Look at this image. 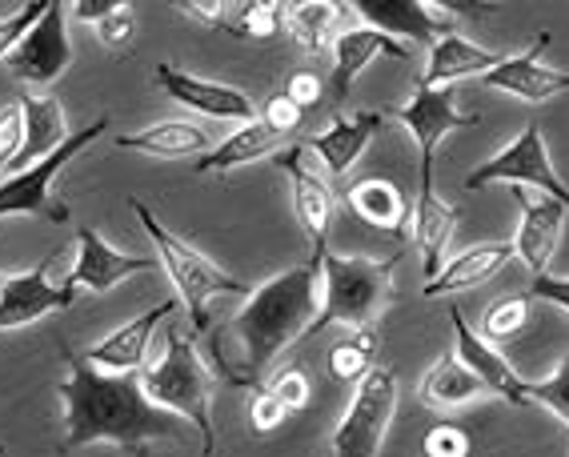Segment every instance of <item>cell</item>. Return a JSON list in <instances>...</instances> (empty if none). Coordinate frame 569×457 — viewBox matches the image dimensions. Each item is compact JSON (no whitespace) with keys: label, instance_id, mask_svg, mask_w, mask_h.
Masks as SVG:
<instances>
[{"label":"cell","instance_id":"6da1fadb","mask_svg":"<svg viewBox=\"0 0 569 457\" xmlns=\"http://www.w3.org/2000/svg\"><path fill=\"white\" fill-rule=\"evenodd\" d=\"M69 377L61 381V401H64V434H61V454L84 446H121L129 454L144 457L149 441H181L184 421L173 414L157 409L144 397L141 374H104L92 369L84 357H77L69 346L61 349Z\"/></svg>","mask_w":569,"mask_h":457},{"label":"cell","instance_id":"7a4b0ae2","mask_svg":"<svg viewBox=\"0 0 569 457\" xmlns=\"http://www.w3.org/2000/svg\"><path fill=\"white\" fill-rule=\"evenodd\" d=\"M317 314H321V257L257 285L233 317V337L241 346L233 389H261L269 366L297 337L313 329Z\"/></svg>","mask_w":569,"mask_h":457},{"label":"cell","instance_id":"3957f363","mask_svg":"<svg viewBox=\"0 0 569 457\" xmlns=\"http://www.w3.org/2000/svg\"><path fill=\"white\" fill-rule=\"evenodd\" d=\"M144 397L164 414L181 417L184 426H193L201 434V457L217 454V429H213V394H217V369L204 366L201 349L193 346V337L169 329L164 334V354L153 366L141 369Z\"/></svg>","mask_w":569,"mask_h":457},{"label":"cell","instance_id":"277c9868","mask_svg":"<svg viewBox=\"0 0 569 457\" xmlns=\"http://www.w3.org/2000/svg\"><path fill=\"white\" fill-rule=\"evenodd\" d=\"M397 257L373 261V257H341L321 254V314L313 321V334L329 326H346L349 334L377 329L393 297Z\"/></svg>","mask_w":569,"mask_h":457},{"label":"cell","instance_id":"5b68a950","mask_svg":"<svg viewBox=\"0 0 569 457\" xmlns=\"http://www.w3.org/2000/svg\"><path fill=\"white\" fill-rule=\"evenodd\" d=\"M129 205L137 209V221H141V229L149 234V241H153L157 265H161L164 277L173 281L177 301L189 309L193 334H209V305H213V297H229V294L249 297V294H253L244 281H237L233 274H224L217 261H209L197 245H189L184 237H177L173 229H164V225L153 217V209H149L144 201H137V197H132Z\"/></svg>","mask_w":569,"mask_h":457},{"label":"cell","instance_id":"8992f818","mask_svg":"<svg viewBox=\"0 0 569 457\" xmlns=\"http://www.w3.org/2000/svg\"><path fill=\"white\" fill-rule=\"evenodd\" d=\"M489 185H509V189H533V193H546L553 201H561L569 209V185L561 181V173L549 161L546 137H541V125H526V129L498 149L489 161H481L473 173L466 177L469 193H481Z\"/></svg>","mask_w":569,"mask_h":457},{"label":"cell","instance_id":"52a82bcc","mask_svg":"<svg viewBox=\"0 0 569 457\" xmlns=\"http://www.w3.org/2000/svg\"><path fill=\"white\" fill-rule=\"evenodd\" d=\"M397 374L389 366H373L357 381L349 409L333 434V457H377L397 417Z\"/></svg>","mask_w":569,"mask_h":457},{"label":"cell","instance_id":"ba28073f","mask_svg":"<svg viewBox=\"0 0 569 457\" xmlns=\"http://www.w3.org/2000/svg\"><path fill=\"white\" fill-rule=\"evenodd\" d=\"M101 132H109V117H97V121L84 125L81 132H72L69 141L52 152V157H44L41 165H32L24 173L4 177V181H0V221H4V217H44V221H52V225L69 221L72 217L69 209L52 201V177L61 173L77 152H84V145L97 141Z\"/></svg>","mask_w":569,"mask_h":457},{"label":"cell","instance_id":"9c48e42d","mask_svg":"<svg viewBox=\"0 0 569 457\" xmlns=\"http://www.w3.org/2000/svg\"><path fill=\"white\" fill-rule=\"evenodd\" d=\"M386 117L401 121L413 132L417 152H421V181H433V152L446 141L449 132L473 129L478 125V112H461L453 89H413L406 105L389 109Z\"/></svg>","mask_w":569,"mask_h":457},{"label":"cell","instance_id":"30bf717a","mask_svg":"<svg viewBox=\"0 0 569 457\" xmlns=\"http://www.w3.org/2000/svg\"><path fill=\"white\" fill-rule=\"evenodd\" d=\"M277 165L289 177V197H293V213L297 225L306 229L309 245H313V257L326 254L329 245V225H333V189H329L321 165H313L306 141H293L289 149L277 152Z\"/></svg>","mask_w":569,"mask_h":457},{"label":"cell","instance_id":"8fae6325","mask_svg":"<svg viewBox=\"0 0 569 457\" xmlns=\"http://www.w3.org/2000/svg\"><path fill=\"white\" fill-rule=\"evenodd\" d=\"M9 72L24 85H52L72 64V41H69V4L49 0V9L32 32L12 49Z\"/></svg>","mask_w":569,"mask_h":457},{"label":"cell","instance_id":"7c38bea8","mask_svg":"<svg viewBox=\"0 0 569 457\" xmlns=\"http://www.w3.org/2000/svg\"><path fill=\"white\" fill-rule=\"evenodd\" d=\"M52 261H57V254H49L41 265H32L29 274L4 277V285H0V334L37 326L49 314H64L77 301L72 285H52Z\"/></svg>","mask_w":569,"mask_h":457},{"label":"cell","instance_id":"4fadbf2b","mask_svg":"<svg viewBox=\"0 0 569 457\" xmlns=\"http://www.w3.org/2000/svg\"><path fill=\"white\" fill-rule=\"evenodd\" d=\"M153 77H157V89H161L164 97H173V101L189 112H201V117H213V121H237V125H249L257 117L253 97L233 89V85L204 81V77L181 72L169 61L157 64Z\"/></svg>","mask_w":569,"mask_h":457},{"label":"cell","instance_id":"5bb4252c","mask_svg":"<svg viewBox=\"0 0 569 457\" xmlns=\"http://www.w3.org/2000/svg\"><path fill=\"white\" fill-rule=\"evenodd\" d=\"M353 9L361 12L369 29L389 32L401 44H433L449 32H458V17L433 0H357Z\"/></svg>","mask_w":569,"mask_h":457},{"label":"cell","instance_id":"9a60e30c","mask_svg":"<svg viewBox=\"0 0 569 457\" xmlns=\"http://www.w3.org/2000/svg\"><path fill=\"white\" fill-rule=\"evenodd\" d=\"M513 197H518V209H521L518 237H513V257H521L533 277H546L561 245V229H566L569 209L561 201H553V197L529 193V189H513Z\"/></svg>","mask_w":569,"mask_h":457},{"label":"cell","instance_id":"2e32d148","mask_svg":"<svg viewBox=\"0 0 569 457\" xmlns=\"http://www.w3.org/2000/svg\"><path fill=\"white\" fill-rule=\"evenodd\" d=\"M149 269H157L153 257L121 254V249H112L92 225H81V229H77V261H72L64 285H72L77 294H81V289H89V294H109L112 285H121L124 277L149 274Z\"/></svg>","mask_w":569,"mask_h":457},{"label":"cell","instance_id":"e0dca14e","mask_svg":"<svg viewBox=\"0 0 569 457\" xmlns=\"http://www.w3.org/2000/svg\"><path fill=\"white\" fill-rule=\"evenodd\" d=\"M449 321H453V337H458V361L469 369V374L478 377L481 386L489 389V394L498 397V401H509V406L526 409L529 397H526V377L518 374V369L509 366L506 357H501V349H493L486 341V337L478 334V329L469 326L466 317H461L458 305H449Z\"/></svg>","mask_w":569,"mask_h":457},{"label":"cell","instance_id":"ac0fdd59","mask_svg":"<svg viewBox=\"0 0 569 457\" xmlns=\"http://www.w3.org/2000/svg\"><path fill=\"white\" fill-rule=\"evenodd\" d=\"M546 44H549V32L533 37V41L526 44V52L506 57L498 69H489L486 77H481V85L493 92H506V97H518V101H526V105H541V101H549V97H558V92H569V72L549 69V64L541 61Z\"/></svg>","mask_w":569,"mask_h":457},{"label":"cell","instance_id":"d6986e66","mask_svg":"<svg viewBox=\"0 0 569 457\" xmlns=\"http://www.w3.org/2000/svg\"><path fill=\"white\" fill-rule=\"evenodd\" d=\"M177 305H181V301H177V297H169V301L153 305V309H144L141 317H132V321L117 326L112 334H104L97 346L84 349V361H89L92 369H104V374H141L144 357H149V349H153L157 326L173 314Z\"/></svg>","mask_w":569,"mask_h":457},{"label":"cell","instance_id":"ffe728a7","mask_svg":"<svg viewBox=\"0 0 569 457\" xmlns=\"http://www.w3.org/2000/svg\"><path fill=\"white\" fill-rule=\"evenodd\" d=\"M386 129V109H361V112H333V125L326 132H313L306 137V149L326 173L341 177L349 173L357 161H361V152L369 149L373 141V132Z\"/></svg>","mask_w":569,"mask_h":457},{"label":"cell","instance_id":"44dd1931","mask_svg":"<svg viewBox=\"0 0 569 457\" xmlns=\"http://www.w3.org/2000/svg\"><path fill=\"white\" fill-rule=\"evenodd\" d=\"M333 101H337V112L346 105L349 89L357 85V77L377 61V57H393V61H406L409 57V44H401L397 37L389 32H377L369 24H353V29H341L333 41Z\"/></svg>","mask_w":569,"mask_h":457},{"label":"cell","instance_id":"7402d4cb","mask_svg":"<svg viewBox=\"0 0 569 457\" xmlns=\"http://www.w3.org/2000/svg\"><path fill=\"white\" fill-rule=\"evenodd\" d=\"M501 61H506V52H489L481 44L466 41L461 32H449V37L429 44V61L426 72L417 77V89H453L461 77H486Z\"/></svg>","mask_w":569,"mask_h":457},{"label":"cell","instance_id":"603a6c76","mask_svg":"<svg viewBox=\"0 0 569 457\" xmlns=\"http://www.w3.org/2000/svg\"><path fill=\"white\" fill-rule=\"evenodd\" d=\"M458 234V209L438 197L433 181H421L417 189V205H413V241H417V254H421V274L426 281L441 274V265H446V249Z\"/></svg>","mask_w":569,"mask_h":457},{"label":"cell","instance_id":"cb8c5ba5","mask_svg":"<svg viewBox=\"0 0 569 457\" xmlns=\"http://www.w3.org/2000/svg\"><path fill=\"white\" fill-rule=\"evenodd\" d=\"M509 261H513V241L469 245L466 254L449 257L441 265V274L433 281H426V297H453V294H466V289H478V285L493 281Z\"/></svg>","mask_w":569,"mask_h":457},{"label":"cell","instance_id":"d4e9b609","mask_svg":"<svg viewBox=\"0 0 569 457\" xmlns=\"http://www.w3.org/2000/svg\"><path fill=\"white\" fill-rule=\"evenodd\" d=\"M346 201L361 221L381 229V234H393V237L409 234L413 205H409L406 189L397 181H389V177H361V181L349 185Z\"/></svg>","mask_w":569,"mask_h":457},{"label":"cell","instance_id":"484cf974","mask_svg":"<svg viewBox=\"0 0 569 457\" xmlns=\"http://www.w3.org/2000/svg\"><path fill=\"white\" fill-rule=\"evenodd\" d=\"M21 109H24V152L17 157L9 177L41 165L44 157H52L72 137L69 121H64V105L57 97H32L29 92V97H21Z\"/></svg>","mask_w":569,"mask_h":457},{"label":"cell","instance_id":"4316f807","mask_svg":"<svg viewBox=\"0 0 569 457\" xmlns=\"http://www.w3.org/2000/svg\"><path fill=\"white\" fill-rule=\"evenodd\" d=\"M117 149L144 152V157H169V161H181V157H197L201 161L204 152L213 149V137L193 121H157L141 132L117 137Z\"/></svg>","mask_w":569,"mask_h":457},{"label":"cell","instance_id":"83f0119b","mask_svg":"<svg viewBox=\"0 0 569 457\" xmlns=\"http://www.w3.org/2000/svg\"><path fill=\"white\" fill-rule=\"evenodd\" d=\"M417 397L429 409H466V406H478V401H489L493 394L461 366L458 354H446L426 369L421 386H417Z\"/></svg>","mask_w":569,"mask_h":457},{"label":"cell","instance_id":"f1b7e54d","mask_svg":"<svg viewBox=\"0 0 569 457\" xmlns=\"http://www.w3.org/2000/svg\"><path fill=\"white\" fill-rule=\"evenodd\" d=\"M281 149H284L281 137L273 129H264L253 117L249 125H237L221 145H213V149L204 152L201 161H197V173H229V169H241V165L277 157Z\"/></svg>","mask_w":569,"mask_h":457},{"label":"cell","instance_id":"f546056e","mask_svg":"<svg viewBox=\"0 0 569 457\" xmlns=\"http://www.w3.org/2000/svg\"><path fill=\"white\" fill-rule=\"evenodd\" d=\"M346 4L333 0H301V4H284V32L293 37L309 57H321L333 49L337 32L346 29Z\"/></svg>","mask_w":569,"mask_h":457},{"label":"cell","instance_id":"4dcf8cb0","mask_svg":"<svg viewBox=\"0 0 569 457\" xmlns=\"http://www.w3.org/2000/svg\"><path fill=\"white\" fill-rule=\"evenodd\" d=\"M373 354H377V334L373 329H361V334H349L341 341L329 346V374L337 381H361V377L373 369Z\"/></svg>","mask_w":569,"mask_h":457},{"label":"cell","instance_id":"1f68e13d","mask_svg":"<svg viewBox=\"0 0 569 457\" xmlns=\"http://www.w3.org/2000/svg\"><path fill=\"white\" fill-rule=\"evenodd\" d=\"M526 326H529V297L509 294V297H498V301L486 309V317H481V337L498 349V346H506V341H513V337L526 334Z\"/></svg>","mask_w":569,"mask_h":457},{"label":"cell","instance_id":"d6a6232c","mask_svg":"<svg viewBox=\"0 0 569 457\" xmlns=\"http://www.w3.org/2000/svg\"><path fill=\"white\" fill-rule=\"evenodd\" d=\"M277 32H284V4H273V0H244L237 37H244V41H273Z\"/></svg>","mask_w":569,"mask_h":457},{"label":"cell","instance_id":"836d02e7","mask_svg":"<svg viewBox=\"0 0 569 457\" xmlns=\"http://www.w3.org/2000/svg\"><path fill=\"white\" fill-rule=\"evenodd\" d=\"M526 397H529V406L538 401V406H546L549 414H558L569 426V354L561 357V366L553 369V377H546V381H526Z\"/></svg>","mask_w":569,"mask_h":457},{"label":"cell","instance_id":"e575fe53","mask_svg":"<svg viewBox=\"0 0 569 457\" xmlns=\"http://www.w3.org/2000/svg\"><path fill=\"white\" fill-rule=\"evenodd\" d=\"M24 152V109L21 101H9L0 109V181L9 177L17 157Z\"/></svg>","mask_w":569,"mask_h":457},{"label":"cell","instance_id":"d590c367","mask_svg":"<svg viewBox=\"0 0 569 457\" xmlns=\"http://www.w3.org/2000/svg\"><path fill=\"white\" fill-rule=\"evenodd\" d=\"M473 454V437L466 434L453 421H438L429 426L426 437H421V457H469Z\"/></svg>","mask_w":569,"mask_h":457},{"label":"cell","instance_id":"8d00e7d4","mask_svg":"<svg viewBox=\"0 0 569 457\" xmlns=\"http://www.w3.org/2000/svg\"><path fill=\"white\" fill-rule=\"evenodd\" d=\"M44 9H49V0H29V4H21V9L9 12V17L0 21V61H9L12 49H17L32 32V24L44 17Z\"/></svg>","mask_w":569,"mask_h":457},{"label":"cell","instance_id":"74e56055","mask_svg":"<svg viewBox=\"0 0 569 457\" xmlns=\"http://www.w3.org/2000/svg\"><path fill=\"white\" fill-rule=\"evenodd\" d=\"M177 12H184L189 21L197 24H209V29H221V32H233L241 29V12H244V0L241 4H217V0H189V4H177Z\"/></svg>","mask_w":569,"mask_h":457},{"label":"cell","instance_id":"f35d334b","mask_svg":"<svg viewBox=\"0 0 569 457\" xmlns=\"http://www.w3.org/2000/svg\"><path fill=\"white\" fill-rule=\"evenodd\" d=\"M92 29H97V41L109 52H129L132 41H137V12H132V4H121L101 24H92Z\"/></svg>","mask_w":569,"mask_h":457},{"label":"cell","instance_id":"ab89813d","mask_svg":"<svg viewBox=\"0 0 569 457\" xmlns=\"http://www.w3.org/2000/svg\"><path fill=\"white\" fill-rule=\"evenodd\" d=\"M269 394L281 401L289 414H297V409H306L309 406V397H313V381H309V374L306 369H297V366H289V369H281V374L269 381Z\"/></svg>","mask_w":569,"mask_h":457},{"label":"cell","instance_id":"60d3db41","mask_svg":"<svg viewBox=\"0 0 569 457\" xmlns=\"http://www.w3.org/2000/svg\"><path fill=\"white\" fill-rule=\"evenodd\" d=\"M301 117H306V112L297 109V105L289 101L284 92H273V97H269V101L257 109V121H261L264 129H273L281 141H289V137L301 129Z\"/></svg>","mask_w":569,"mask_h":457},{"label":"cell","instance_id":"b9f144b4","mask_svg":"<svg viewBox=\"0 0 569 457\" xmlns=\"http://www.w3.org/2000/svg\"><path fill=\"white\" fill-rule=\"evenodd\" d=\"M281 92L297 105V109L306 112V109H313L321 97H326V77H321V72H313V69H297V72H289V81H284Z\"/></svg>","mask_w":569,"mask_h":457},{"label":"cell","instance_id":"7bdbcfd3","mask_svg":"<svg viewBox=\"0 0 569 457\" xmlns=\"http://www.w3.org/2000/svg\"><path fill=\"white\" fill-rule=\"evenodd\" d=\"M249 417H253V434H273L284 417H289V409L261 386V389H253V397H249Z\"/></svg>","mask_w":569,"mask_h":457},{"label":"cell","instance_id":"ee69618b","mask_svg":"<svg viewBox=\"0 0 569 457\" xmlns=\"http://www.w3.org/2000/svg\"><path fill=\"white\" fill-rule=\"evenodd\" d=\"M529 301H549V305H558L561 314H569V277H533V285H529Z\"/></svg>","mask_w":569,"mask_h":457},{"label":"cell","instance_id":"f6af8a7d","mask_svg":"<svg viewBox=\"0 0 569 457\" xmlns=\"http://www.w3.org/2000/svg\"><path fill=\"white\" fill-rule=\"evenodd\" d=\"M117 9H121V0H77V4H69V21L101 24Z\"/></svg>","mask_w":569,"mask_h":457},{"label":"cell","instance_id":"bcb514c9","mask_svg":"<svg viewBox=\"0 0 569 457\" xmlns=\"http://www.w3.org/2000/svg\"><path fill=\"white\" fill-rule=\"evenodd\" d=\"M0 457H4V446H0Z\"/></svg>","mask_w":569,"mask_h":457},{"label":"cell","instance_id":"7dc6e473","mask_svg":"<svg viewBox=\"0 0 569 457\" xmlns=\"http://www.w3.org/2000/svg\"><path fill=\"white\" fill-rule=\"evenodd\" d=\"M0 285H4V277H0Z\"/></svg>","mask_w":569,"mask_h":457}]
</instances>
